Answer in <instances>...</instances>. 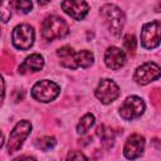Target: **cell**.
Here are the masks:
<instances>
[{
	"mask_svg": "<svg viewBox=\"0 0 161 161\" xmlns=\"http://www.w3.org/2000/svg\"><path fill=\"white\" fill-rule=\"evenodd\" d=\"M101 15L104 19V23L107 24V28L114 36H119L122 33L123 25H125V14L123 11L112 4L103 5L101 8Z\"/></svg>",
	"mask_w": 161,
	"mask_h": 161,
	"instance_id": "obj_1",
	"label": "cell"
},
{
	"mask_svg": "<svg viewBox=\"0 0 161 161\" xmlns=\"http://www.w3.org/2000/svg\"><path fill=\"white\" fill-rule=\"evenodd\" d=\"M69 31L68 24L64 19L57 15L48 16L42 24V35L47 40H55L64 38Z\"/></svg>",
	"mask_w": 161,
	"mask_h": 161,
	"instance_id": "obj_2",
	"label": "cell"
},
{
	"mask_svg": "<svg viewBox=\"0 0 161 161\" xmlns=\"http://www.w3.org/2000/svg\"><path fill=\"white\" fill-rule=\"evenodd\" d=\"M60 88L57 83L52 80H40L36 82L31 88V96L39 102H50L57 98L59 94Z\"/></svg>",
	"mask_w": 161,
	"mask_h": 161,
	"instance_id": "obj_3",
	"label": "cell"
},
{
	"mask_svg": "<svg viewBox=\"0 0 161 161\" xmlns=\"http://www.w3.org/2000/svg\"><path fill=\"white\" fill-rule=\"evenodd\" d=\"M30 131H31V125L29 121H20L16 123V126L14 127V130L9 136V141H8L9 153L16 152L21 147L24 140L29 136Z\"/></svg>",
	"mask_w": 161,
	"mask_h": 161,
	"instance_id": "obj_4",
	"label": "cell"
},
{
	"mask_svg": "<svg viewBox=\"0 0 161 161\" xmlns=\"http://www.w3.org/2000/svg\"><path fill=\"white\" fill-rule=\"evenodd\" d=\"M34 29L28 24L18 25L11 34L13 44L20 50H28L34 43Z\"/></svg>",
	"mask_w": 161,
	"mask_h": 161,
	"instance_id": "obj_5",
	"label": "cell"
},
{
	"mask_svg": "<svg viewBox=\"0 0 161 161\" xmlns=\"http://www.w3.org/2000/svg\"><path fill=\"white\" fill-rule=\"evenodd\" d=\"M143 111H145V102L137 96L128 97L119 107V114L126 121H131L140 117L143 113Z\"/></svg>",
	"mask_w": 161,
	"mask_h": 161,
	"instance_id": "obj_6",
	"label": "cell"
},
{
	"mask_svg": "<svg viewBox=\"0 0 161 161\" xmlns=\"http://www.w3.org/2000/svg\"><path fill=\"white\" fill-rule=\"evenodd\" d=\"M160 20H153L143 25L141 30V43L146 49H153L160 44Z\"/></svg>",
	"mask_w": 161,
	"mask_h": 161,
	"instance_id": "obj_7",
	"label": "cell"
},
{
	"mask_svg": "<svg viewBox=\"0 0 161 161\" xmlns=\"http://www.w3.org/2000/svg\"><path fill=\"white\" fill-rule=\"evenodd\" d=\"M94 94L102 103L108 104L119 96V88L112 79L104 78V79H101V82L98 83L94 91Z\"/></svg>",
	"mask_w": 161,
	"mask_h": 161,
	"instance_id": "obj_8",
	"label": "cell"
},
{
	"mask_svg": "<svg viewBox=\"0 0 161 161\" xmlns=\"http://www.w3.org/2000/svg\"><path fill=\"white\" fill-rule=\"evenodd\" d=\"M158 77H160V67L152 62H147L140 65L136 69L135 75H133L135 80L141 86H145L152 80H156L158 79Z\"/></svg>",
	"mask_w": 161,
	"mask_h": 161,
	"instance_id": "obj_9",
	"label": "cell"
},
{
	"mask_svg": "<svg viewBox=\"0 0 161 161\" xmlns=\"http://www.w3.org/2000/svg\"><path fill=\"white\" fill-rule=\"evenodd\" d=\"M143 148H145V137L138 133H133L127 138L123 147V153L127 158H137L142 155Z\"/></svg>",
	"mask_w": 161,
	"mask_h": 161,
	"instance_id": "obj_10",
	"label": "cell"
},
{
	"mask_svg": "<svg viewBox=\"0 0 161 161\" xmlns=\"http://www.w3.org/2000/svg\"><path fill=\"white\" fill-rule=\"evenodd\" d=\"M62 9L73 19L82 20L88 14L89 6L84 0H64L62 3Z\"/></svg>",
	"mask_w": 161,
	"mask_h": 161,
	"instance_id": "obj_11",
	"label": "cell"
},
{
	"mask_svg": "<svg viewBox=\"0 0 161 161\" xmlns=\"http://www.w3.org/2000/svg\"><path fill=\"white\" fill-rule=\"evenodd\" d=\"M104 63L108 68L117 70L119 68H122L126 63V54L122 49L117 48V47H109L106 50L104 54Z\"/></svg>",
	"mask_w": 161,
	"mask_h": 161,
	"instance_id": "obj_12",
	"label": "cell"
},
{
	"mask_svg": "<svg viewBox=\"0 0 161 161\" xmlns=\"http://www.w3.org/2000/svg\"><path fill=\"white\" fill-rule=\"evenodd\" d=\"M44 65V59L40 54H31L30 57H28L23 64L19 67V72L21 74L25 73H30V72H38L43 68Z\"/></svg>",
	"mask_w": 161,
	"mask_h": 161,
	"instance_id": "obj_13",
	"label": "cell"
},
{
	"mask_svg": "<svg viewBox=\"0 0 161 161\" xmlns=\"http://www.w3.org/2000/svg\"><path fill=\"white\" fill-rule=\"evenodd\" d=\"M97 135L99 136V140L102 142V146L104 148H111L114 143V131L104 125H101L97 128Z\"/></svg>",
	"mask_w": 161,
	"mask_h": 161,
	"instance_id": "obj_14",
	"label": "cell"
},
{
	"mask_svg": "<svg viewBox=\"0 0 161 161\" xmlns=\"http://www.w3.org/2000/svg\"><path fill=\"white\" fill-rule=\"evenodd\" d=\"M57 54H58V57H59L60 60H62V65H64V67H67V68H69V69H75V68H77L75 64H74V59H73V57H74V50H73L70 47L64 45V47L59 48L58 52H57Z\"/></svg>",
	"mask_w": 161,
	"mask_h": 161,
	"instance_id": "obj_15",
	"label": "cell"
},
{
	"mask_svg": "<svg viewBox=\"0 0 161 161\" xmlns=\"http://www.w3.org/2000/svg\"><path fill=\"white\" fill-rule=\"evenodd\" d=\"M73 59H74V64H75L77 68L78 67L87 68V67H89L93 63L94 58H93L92 52H89V50H80L78 53H74Z\"/></svg>",
	"mask_w": 161,
	"mask_h": 161,
	"instance_id": "obj_16",
	"label": "cell"
},
{
	"mask_svg": "<svg viewBox=\"0 0 161 161\" xmlns=\"http://www.w3.org/2000/svg\"><path fill=\"white\" fill-rule=\"evenodd\" d=\"M93 125H94V116L91 114V113H87V114H84V116L80 118L79 123L77 125V132H78L79 135H86V133L88 132V130H89Z\"/></svg>",
	"mask_w": 161,
	"mask_h": 161,
	"instance_id": "obj_17",
	"label": "cell"
},
{
	"mask_svg": "<svg viewBox=\"0 0 161 161\" xmlns=\"http://www.w3.org/2000/svg\"><path fill=\"white\" fill-rule=\"evenodd\" d=\"M13 0H0V21L8 23L11 18Z\"/></svg>",
	"mask_w": 161,
	"mask_h": 161,
	"instance_id": "obj_18",
	"label": "cell"
},
{
	"mask_svg": "<svg viewBox=\"0 0 161 161\" xmlns=\"http://www.w3.org/2000/svg\"><path fill=\"white\" fill-rule=\"evenodd\" d=\"M35 145H36L38 148H40V150H43V151H49V150H52V148L57 145V141H55V138L52 137V136H44V137L36 140Z\"/></svg>",
	"mask_w": 161,
	"mask_h": 161,
	"instance_id": "obj_19",
	"label": "cell"
},
{
	"mask_svg": "<svg viewBox=\"0 0 161 161\" xmlns=\"http://www.w3.org/2000/svg\"><path fill=\"white\" fill-rule=\"evenodd\" d=\"M123 45H125V49L128 53H135V50H136V39H135V36L131 35V34H127L123 39Z\"/></svg>",
	"mask_w": 161,
	"mask_h": 161,
	"instance_id": "obj_20",
	"label": "cell"
},
{
	"mask_svg": "<svg viewBox=\"0 0 161 161\" xmlns=\"http://www.w3.org/2000/svg\"><path fill=\"white\" fill-rule=\"evenodd\" d=\"M15 5H16V9H18L19 11L24 13V14L29 13V11L31 10V8H33L31 0H16Z\"/></svg>",
	"mask_w": 161,
	"mask_h": 161,
	"instance_id": "obj_21",
	"label": "cell"
},
{
	"mask_svg": "<svg viewBox=\"0 0 161 161\" xmlns=\"http://www.w3.org/2000/svg\"><path fill=\"white\" fill-rule=\"evenodd\" d=\"M80 158L87 160V156L83 155L80 151H72V152H69L68 156H67V160H80Z\"/></svg>",
	"mask_w": 161,
	"mask_h": 161,
	"instance_id": "obj_22",
	"label": "cell"
},
{
	"mask_svg": "<svg viewBox=\"0 0 161 161\" xmlns=\"http://www.w3.org/2000/svg\"><path fill=\"white\" fill-rule=\"evenodd\" d=\"M4 96H5V83H4L3 77L0 75V104L4 101Z\"/></svg>",
	"mask_w": 161,
	"mask_h": 161,
	"instance_id": "obj_23",
	"label": "cell"
},
{
	"mask_svg": "<svg viewBox=\"0 0 161 161\" xmlns=\"http://www.w3.org/2000/svg\"><path fill=\"white\" fill-rule=\"evenodd\" d=\"M36 1H38V4L42 5V6H43V5H47V4L49 3V0H36Z\"/></svg>",
	"mask_w": 161,
	"mask_h": 161,
	"instance_id": "obj_24",
	"label": "cell"
},
{
	"mask_svg": "<svg viewBox=\"0 0 161 161\" xmlns=\"http://www.w3.org/2000/svg\"><path fill=\"white\" fill-rule=\"evenodd\" d=\"M3 145H4V135L0 132V148L3 147Z\"/></svg>",
	"mask_w": 161,
	"mask_h": 161,
	"instance_id": "obj_25",
	"label": "cell"
}]
</instances>
